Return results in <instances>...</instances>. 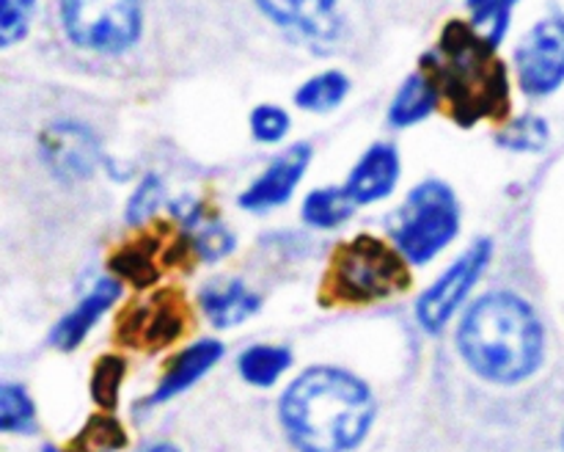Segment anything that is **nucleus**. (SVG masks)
Listing matches in <instances>:
<instances>
[{
	"instance_id": "f257e3e1",
	"label": "nucleus",
	"mask_w": 564,
	"mask_h": 452,
	"mask_svg": "<svg viewBox=\"0 0 564 452\" xmlns=\"http://www.w3.org/2000/svg\"><path fill=\"white\" fill-rule=\"evenodd\" d=\"M375 397L339 367H312L281 395V424L301 452L356 450L375 422Z\"/></svg>"
},
{
	"instance_id": "f03ea898",
	"label": "nucleus",
	"mask_w": 564,
	"mask_h": 452,
	"mask_svg": "<svg viewBox=\"0 0 564 452\" xmlns=\"http://www.w3.org/2000/svg\"><path fill=\"white\" fill-rule=\"evenodd\" d=\"M457 347L468 367L494 384H521L543 362L540 318L523 298L490 292L463 318Z\"/></svg>"
},
{
	"instance_id": "7ed1b4c3",
	"label": "nucleus",
	"mask_w": 564,
	"mask_h": 452,
	"mask_svg": "<svg viewBox=\"0 0 564 452\" xmlns=\"http://www.w3.org/2000/svg\"><path fill=\"white\" fill-rule=\"evenodd\" d=\"M424 66L463 127H474L479 119H499L510 108L507 66L474 25L449 22L438 47L424 55Z\"/></svg>"
},
{
	"instance_id": "20e7f679",
	"label": "nucleus",
	"mask_w": 564,
	"mask_h": 452,
	"mask_svg": "<svg viewBox=\"0 0 564 452\" xmlns=\"http://www.w3.org/2000/svg\"><path fill=\"white\" fill-rule=\"evenodd\" d=\"M460 232V202L441 180L413 187L391 218V237L402 257L413 265H427L438 257Z\"/></svg>"
},
{
	"instance_id": "39448f33",
	"label": "nucleus",
	"mask_w": 564,
	"mask_h": 452,
	"mask_svg": "<svg viewBox=\"0 0 564 452\" xmlns=\"http://www.w3.org/2000/svg\"><path fill=\"white\" fill-rule=\"evenodd\" d=\"M408 259L380 237L358 235L336 251L330 265V292L347 303H369L402 292L411 284Z\"/></svg>"
},
{
	"instance_id": "423d86ee",
	"label": "nucleus",
	"mask_w": 564,
	"mask_h": 452,
	"mask_svg": "<svg viewBox=\"0 0 564 452\" xmlns=\"http://www.w3.org/2000/svg\"><path fill=\"white\" fill-rule=\"evenodd\" d=\"M64 33L83 50L119 55L141 39V0H61Z\"/></svg>"
},
{
	"instance_id": "0eeeda50",
	"label": "nucleus",
	"mask_w": 564,
	"mask_h": 452,
	"mask_svg": "<svg viewBox=\"0 0 564 452\" xmlns=\"http://www.w3.org/2000/svg\"><path fill=\"white\" fill-rule=\"evenodd\" d=\"M490 240H477L460 259L446 268V273L419 298L416 303V318L430 334L444 329L452 318L457 314V309L463 306V301L468 298V292L474 290V284L479 281V276L488 270L490 262Z\"/></svg>"
},
{
	"instance_id": "6e6552de",
	"label": "nucleus",
	"mask_w": 564,
	"mask_h": 452,
	"mask_svg": "<svg viewBox=\"0 0 564 452\" xmlns=\"http://www.w3.org/2000/svg\"><path fill=\"white\" fill-rule=\"evenodd\" d=\"M518 83L529 97H549L564 83V17H545L518 44Z\"/></svg>"
},
{
	"instance_id": "1a4fd4ad",
	"label": "nucleus",
	"mask_w": 564,
	"mask_h": 452,
	"mask_svg": "<svg viewBox=\"0 0 564 452\" xmlns=\"http://www.w3.org/2000/svg\"><path fill=\"white\" fill-rule=\"evenodd\" d=\"M312 143H292L290 149H284L242 191L240 207L248 209V213H268V209L284 204L295 193V187L301 185L303 174H306L308 163H312Z\"/></svg>"
},
{
	"instance_id": "9d476101",
	"label": "nucleus",
	"mask_w": 564,
	"mask_h": 452,
	"mask_svg": "<svg viewBox=\"0 0 564 452\" xmlns=\"http://www.w3.org/2000/svg\"><path fill=\"white\" fill-rule=\"evenodd\" d=\"M42 158L61 180H86L99 163V143L77 121H55L42 132Z\"/></svg>"
},
{
	"instance_id": "9b49d317",
	"label": "nucleus",
	"mask_w": 564,
	"mask_h": 452,
	"mask_svg": "<svg viewBox=\"0 0 564 452\" xmlns=\"http://www.w3.org/2000/svg\"><path fill=\"white\" fill-rule=\"evenodd\" d=\"M182 329H185V314H182L180 298L163 292L158 298H149L141 306L130 309L127 318L121 320L119 336L130 347L158 351V347L174 342L182 334Z\"/></svg>"
},
{
	"instance_id": "f8f14e48",
	"label": "nucleus",
	"mask_w": 564,
	"mask_h": 452,
	"mask_svg": "<svg viewBox=\"0 0 564 452\" xmlns=\"http://www.w3.org/2000/svg\"><path fill=\"white\" fill-rule=\"evenodd\" d=\"M402 174V160L391 143H375L367 152L361 154V160L356 163V169L347 176V193L352 196L356 204H375L383 202L394 193L397 182Z\"/></svg>"
},
{
	"instance_id": "ddd939ff",
	"label": "nucleus",
	"mask_w": 564,
	"mask_h": 452,
	"mask_svg": "<svg viewBox=\"0 0 564 452\" xmlns=\"http://www.w3.org/2000/svg\"><path fill=\"white\" fill-rule=\"evenodd\" d=\"M121 284L119 279H99L94 284V290L72 309L66 318L58 320V325L50 334V342H53L58 351H75L83 340H86L88 331L97 325V320L119 301Z\"/></svg>"
},
{
	"instance_id": "4468645a",
	"label": "nucleus",
	"mask_w": 564,
	"mask_h": 452,
	"mask_svg": "<svg viewBox=\"0 0 564 452\" xmlns=\"http://www.w3.org/2000/svg\"><path fill=\"white\" fill-rule=\"evenodd\" d=\"M198 306L215 329H231L257 314L259 295L240 279H213L198 290Z\"/></svg>"
},
{
	"instance_id": "2eb2a0df",
	"label": "nucleus",
	"mask_w": 564,
	"mask_h": 452,
	"mask_svg": "<svg viewBox=\"0 0 564 452\" xmlns=\"http://www.w3.org/2000/svg\"><path fill=\"white\" fill-rule=\"evenodd\" d=\"M220 356H224V345L215 340H202L196 342V345L185 347V351L169 364L163 380H160V386L154 389L152 402L171 400V397L191 389L198 378H204V375L215 367V362H218Z\"/></svg>"
},
{
	"instance_id": "dca6fc26",
	"label": "nucleus",
	"mask_w": 564,
	"mask_h": 452,
	"mask_svg": "<svg viewBox=\"0 0 564 452\" xmlns=\"http://www.w3.org/2000/svg\"><path fill=\"white\" fill-rule=\"evenodd\" d=\"M438 83H435L427 72H416V75H411L402 83L400 92L391 99L389 121L394 127L419 125V121H424L435 108H438Z\"/></svg>"
},
{
	"instance_id": "f3484780",
	"label": "nucleus",
	"mask_w": 564,
	"mask_h": 452,
	"mask_svg": "<svg viewBox=\"0 0 564 452\" xmlns=\"http://www.w3.org/2000/svg\"><path fill=\"white\" fill-rule=\"evenodd\" d=\"M257 6L279 25L303 33L328 31L336 11V0H257Z\"/></svg>"
},
{
	"instance_id": "a211bd4d",
	"label": "nucleus",
	"mask_w": 564,
	"mask_h": 452,
	"mask_svg": "<svg viewBox=\"0 0 564 452\" xmlns=\"http://www.w3.org/2000/svg\"><path fill=\"white\" fill-rule=\"evenodd\" d=\"M356 209L347 187H317L303 198V220L317 229H336Z\"/></svg>"
},
{
	"instance_id": "6ab92c4d",
	"label": "nucleus",
	"mask_w": 564,
	"mask_h": 452,
	"mask_svg": "<svg viewBox=\"0 0 564 452\" xmlns=\"http://www.w3.org/2000/svg\"><path fill=\"white\" fill-rule=\"evenodd\" d=\"M347 92H350V80H347L345 72L328 69L319 72V75L308 77L295 94L297 108L312 110V114H328V110L339 108L345 103Z\"/></svg>"
},
{
	"instance_id": "aec40b11",
	"label": "nucleus",
	"mask_w": 564,
	"mask_h": 452,
	"mask_svg": "<svg viewBox=\"0 0 564 452\" xmlns=\"http://www.w3.org/2000/svg\"><path fill=\"white\" fill-rule=\"evenodd\" d=\"M292 353L279 345H253L240 356V375L253 386H273L290 369Z\"/></svg>"
},
{
	"instance_id": "412c9836",
	"label": "nucleus",
	"mask_w": 564,
	"mask_h": 452,
	"mask_svg": "<svg viewBox=\"0 0 564 452\" xmlns=\"http://www.w3.org/2000/svg\"><path fill=\"white\" fill-rule=\"evenodd\" d=\"M124 444L127 433L119 424V419L97 413V417L88 419V422L83 424L80 433L75 435L72 452H119Z\"/></svg>"
},
{
	"instance_id": "4be33fe9",
	"label": "nucleus",
	"mask_w": 564,
	"mask_h": 452,
	"mask_svg": "<svg viewBox=\"0 0 564 452\" xmlns=\"http://www.w3.org/2000/svg\"><path fill=\"white\" fill-rule=\"evenodd\" d=\"M110 268L116 276L132 281L135 287H149L158 281V265H154V246L149 240L132 243V246L121 248L113 259Z\"/></svg>"
},
{
	"instance_id": "5701e85b",
	"label": "nucleus",
	"mask_w": 564,
	"mask_h": 452,
	"mask_svg": "<svg viewBox=\"0 0 564 452\" xmlns=\"http://www.w3.org/2000/svg\"><path fill=\"white\" fill-rule=\"evenodd\" d=\"M518 0H466L468 14H471V25L488 39L494 47H499L501 39L507 36L510 28V14L516 9Z\"/></svg>"
},
{
	"instance_id": "b1692460",
	"label": "nucleus",
	"mask_w": 564,
	"mask_h": 452,
	"mask_svg": "<svg viewBox=\"0 0 564 452\" xmlns=\"http://www.w3.org/2000/svg\"><path fill=\"white\" fill-rule=\"evenodd\" d=\"M551 141V130L545 119L527 114L512 119L505 130L499 132V143L512 152H543Z\"/></svg>"
},
{
	"instance_id": "393cba45",
	"label": "nucleus",
	"mask_w": 564,
	"mask_h": 452,
	"mask_svg": "<svg viewBox=\"0 0 564 452\" xmlns=\"http://www.w3.org/2000/svg\"><path fill=\"white\" fill-rule=\"evenodd\" d=\"M0 428L6 433H31L36 428V411L22 386L3 384L0 389Z\"/></svg>"
},
{
	"instance_id": "a878e982",
	"label": "nucleus",
	"mask_w": 564,
	"mask_h": 452,
	"mask_svg": "<svg viewBox=\"0 0 564 452\" xmlns=\"http://www.w3.org/2000/svg\"><path fill=\"white\" fill-rule=\"evenodd\" d=\"M191 232L193 248H196V254L204 262H218V259L229 257V254L235 251V235H231L229 226L220 224V220L202 218L191 226Z\"/></svg>"
},
{
	"instance_id": "bb28decb",
	"label": "nucleus",
	"mask_w": 564,
	"mask_h": 452,
	"mask_svg": "<svg viewBox=\"0 0 564 452\" xmlns=\"http://www.w3.org/2000/svg\"><path fill=\"white\" fill-rule=\"evenodd\" d=\"M124 373H127L124 358H119V356L99 358L97 367H94V375H91V397L97 400V406L116 408Z\"/></svg>"
},
{
	"instance_id": "cd10ccee",
	"label": "nucleus",
	"mask_w": 564,
	"mask_h": 452,
	"mask_svg": "<svg viewBox=\"0 0 564 452\" xmlns=\"http://www.w3.org/2000/svg\"><path fill=\"white\" fill-rule=\"evenodd\" d=\"M36 0H0V44L11 47L20 42L31 25Z\"/></svg>"
},
{
	"instance_id": "c85d7f7f",
	"label": "nucleus",
	"mask_w": 564,
	"mask_h": 452,
	"mask_svg": "<svg viewBox=\"0 0 564 452\" xmlns=\"http://www.w3.org/2000/svg\"><path fill=\"white\" fill-rule=\"evenodd\" d=\"M163 198H165L163 182H160L158 176H147V180L132 191L130 202H127V220L135 226L143 224V220H149L160 209Z\"/></svg>"
},
{
	"instance_id": "c756f323",
	"label": "nucleus",
	"mask_w": 564,
	"mask_h": 452,
	"mask_svg": "<svg viewBox=\"0 0 564 452\" xmlns=\"http://www.w3.org/2000/svg\"><path fill=\"white\" fill-rule=\"evenodd\" d=\"M251 132L262 143H279L290 132V114L279 105H259L251 114Z\"/></svg>"
},
{
	"instance_id": "7c9ffc66",
	"label": "nucleus",
	"mask_w": 564,
	"mask_h": 452,
	"mask_svg": "<svg viewBox=\"0 0 564 452\" xmlns=\"http://www.w3.org/2000/svg\"><path fill=\"white\" fill-rule=\"evenodd\" d=\"M143 452H180V450H176L174 444H154V446H149V450H143Z\"/></svg>"
},
{
	"instance_id": "2f4dec72",
	"label": "nucleus",
	"mask_w": 564,
	"mask_h": 452,
	"mask_svg": "<svg viewBox=\"0 0 564 452\" xmlns=\"http://www.w3.org/2000/svg\"><path fill=\"white\" fill-rule=\"evenodd\" d=\"M44 452H61V450H55V446H47V450H44Z\"/></svg>"
}]
</instances>
